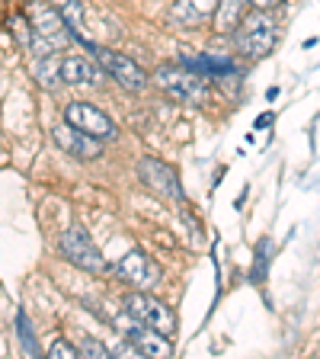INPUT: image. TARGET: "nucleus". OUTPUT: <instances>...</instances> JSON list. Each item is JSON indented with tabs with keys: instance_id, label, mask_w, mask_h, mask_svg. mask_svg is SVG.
<instances>
[{
	"instance_id": "obj_1",
	"label": "nucleus",
	"mask_w": 320,
	"mask_h": 359,
	"mask_svg": "<svg viewBox=\"0 0 320 359\" xmlns=\"http://www.w3.org/2000/svg\"><path fill=\"white\" fill-rule=\"evenodd\" d=\"M234 39H237V52L244 58L256 61V58H266L272 52V45L279 39V29H276V20L266 13V10H253L246 20L237 22L234 29Z\"/></svg>"
},
{
	"instance_id": "obj_2",
	"label": "nucleus",
	"mask_w": 320,
	"mask_h": 359,
	"mask_svg": "<svg viewBox=\"0 0 320 359\" xmlns=\"http://www.w3.org/2000/svg\"><path fill=\"white\" fill-rule=\"evenodd\" d=\"M154 81L164 93H170L179 103H205V100H209V83H205L202 74H195L193 67L164 65V67H157Z\"/></svg>"
},
{
	"instance_id": "obj_3",
	"label": "nucleus",
	"mask_w": 320,
	"mask_h": 359,
	"mask_svg": "<svg viewBox=\"0 0 320 359\" xmlns=\"http://www.w3.org/2000/svg\"><path fill=\"white\" fill-rule=\"evenodd\" d=\"M58 250L64 260H71L74 266L87 269V273H106V269H109L106 257L97 250V244L90 241V234L83 231L81 224H74V228H67V231L61 234Z\"/></svg>"
},
{
	"instance_id": "obj_4",
	"label": "nucleus",
	"mask_w": 320,
	"mask_h": 359,
	"mask_svg": "<svg viewBox=\"0 0 320 359\" xmlns=\"http://www.w3.org/2000/svg\"><path fill=\"white\" fill-rule=\"evenodd\" d=\"M125 311L132 314L138 324H148V327L160 330V334H167V337L176 330V318H173L170 308H167L160 299H154V295L141 292V289H134L132 295L125 299Z\"/></svg>"
},
{
	"instance_id": "obj_5",
	"label": "nucleus",
	"mask_w": 320,
	"mask_h": 359,
	"mask_svg": "<svg viewBox=\"0 0 320 359\" xmlns=\"http://www.w3.org/2000/svg\"><path fill=\"white\" fill-rule=\"evenodd\" d=\"M90 48H93L97 65L103 67L109 77H116L125 90H144L148 87V71H144L138 61H132L122 52H112V48H99V45H90Z\"/></svg>"
},
{
	"instance_id": "obj_6",
	"label": "nucleus",
	"mask_w": 320,
	"mask_h": 359,
	"mask_svg": "<svg viewBox=\"0 0 320 359\" xmlns=\"http://www.w3.org/2000/svg\"><path fill=\"white\" fill-rule=\"evenodd\" d=\"M64 119L74 128L87 132L90 138H99V142L116 138V126H112V119L103 109H97V106H90V103H71L64 109Z\"/></svg>"
},
{
	"instance_id": "obj_7",
	"label": "nucleus",
	"mask_w": 320,
	"mask_h": 359,
	"mask_svg": "<svg viewBox=\"0 0 320 359\" xmlns=\"http://www.w3.org/2000/svg\"><path fill=\"white\" fill-rule=\"evenodd\" d=\"M116 273H119L122 283L134 285V289H141V292L154 289V285L160 283V266H157L148 254H141V250H132V254L122 257V263L116 266Z\"/></svg>"
},
{
	"instance_id": "obj_8",
	"label": "nucleus",
	"mask_w": 320,
	"mask_h": 359,
	"mask_svg": "<svg viewBox=\"0 0 320 359\" xmlns=\"http://www.w3.org/2000/svg\"><path fill=\"white\" fill-rule=\"evenodd\" d=\"M52 138H55V144H58L64 154H71V157H81V161H93V157H99V138H90L87 132H81V128H74L71 122H61V126H55L52 128Z\"/></svg>"
},
{
	"instance_id": "obj_9",
	"label": "nucleus",
	"mask_w": 320,
	"mask_h": 359,
	"mask_svg": "<svg viewBox=\"0 0 320 359\" xmlns=\"http://www.w3.org/2000/svg\"><path fill=\"white\" fill-rule=\"evenodd\" d=\"M138 177H141V183H148L154 193L170 196V199L183 202V189H179V180H176V173H173L167 164L154 161V157H144V161H138Z\"/></svg>"
},
{
	"instance_id": "obj_10",
	"label": "nucleus",
	"mask_w": 320,
	"mask_h": 359,
	"mask_svg": "<svg viewBox=\"0 0 320 359\" xmlns=\"http://www.w3.org/2000/svg\"><path fill=\"white\" fill-rule=\"evenodd\" d=\"M128 340H132L134 350L141 353V356H154V359L173 356V346H170V340H167V334L148 327V324H138V321H134V327L128 330Z\"/></svg>"
},
{
	"instance_id": "obj_11",
	"label": "nucleus",
	"mask_w": 320,
	"mask_h": 359,
	"mask_svg": "<svg viewBox=\"0 0 320 359\" xmlns=\"http://www.w3.org/2000/svg\"><path fill=\"white\" fill-rule=\"evenodd\" d=\"M58 81L71 83V87H97L99 71H97V65L87 58H64L58 65Z\"/></svg>"
},
{
	"instance_id": "obj_12",
	"label": "nucleus",
	"mask_w": 320,
	"mask_h": 359,
	"mask_svg": "<svg viewBox=\"0 0 320 359\" xmlns=\"http://www.w3.org/2000/svg\"><path fill=\"white\" fill-rule=\"evenodd\" d=\"M218 0H176L170 10V16L183 26H199V22L211 20L215 16Z\"/></svg>"
},
{
	"instance_id": "obj_13",
	"label": "nucleus",
	"mask_w": 320,
	"mask_h": 359,
	"mask_svg": "<svg viewBox=\"0 0 320 359\" xmlns=\"http://www.w3.org/2000/svg\"><path fill=\"white\" fill-rule=\"evenodd\" d=\"M250 0H218L215 7V29L221 32V36H228V32L237 29V22L244 20V10Z\"/></svg>"
},
{
	"instance_id": "obj_14",
	"label": "nucleus",
	"mask_w": 320,
	"mask_h": 359,
	"mask_svg": "<svg viewBox=\"0 0 320 359\" xmlns=\"http://www.w3.org/2000/svg\"><path fill=\"white\" fill-rule=\"evenodd\" d=\"M81 356H97V359H109V346H103L99 340H93V337H83L81 340Z\"/></svg>"
},
{
	"instance_id": "obj_15",
	"label": "nucleus",
	"mask_w": 320,
	"mask_h": 359,
	"mask_svg": "<svg viewBox=\"0 0 320 359\" xmlns=\"http://www.w3.org/2000/svg\"><path fill=\"white\" fill-rule=\"evenodd\" d=\"M48 356H52V359H77V356H81V350H77L74 344H67V340H61V337H58V340L48 346Z\"/></svg>"
},
{
	"instance_id": "obj_16",
	"label": "nucleus",
	"mask_w": 320,
	"mask_h": 359,
	"mask_svg": "<svg viewBox=\"0 0 320 359\" xmlns=\"http://www.w3.org/2000/svg\"><path fill=\"white\" fill-rule=\"evenodd\" d=\"M250 4H253L256 10H266V7H276L279 0H250Z\"/></svg>"
}]
</instances>
